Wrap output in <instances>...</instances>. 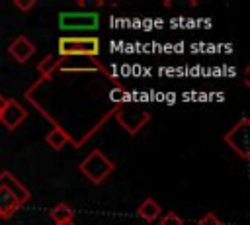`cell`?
<instances>
[{
  "instance_id": "4fadbf2b",
  "label": "cell",
  "mask_w": 250,
  "mask_h": 225,
  "mask_svg": "<svg viewBox=\"0 0 250 225\" xmlns=\"http://www.w3.org/2000/svg\"><path fill=\"white\" fill-rule=\"evenodd\" d=\"M37 70H39L45 78H51L53 70H57V61H55V57H53V55L43 57V59H41V63L37 65Z\"/></svg>"
},
{
  "instance_id": "7a4b0ae2",
  "label": "cell",
  "mask_w": 250,
  "mask_h": 225,
  "mask_svg": "<svg viewBox=\"0 0 250 225\" xmlns=\"http://www.w3.org/2000/svg\"><path fill=\"white\" fill-rule=\"evenodd\" d=\"M59 53L61 57H88L96 59L100 53V39L94 35L88 37H70L64 35L59 39Z\"/></svg>"
},
{
  "instance_id": "8992f818",
  "label": "cell",
  "mask_w": 250,
  "mask_h": 225,
  "mask_svg": "<svg viewBox=\"0 0 250 225\" xmlns=\"http://www.w3.org/2000/svg\"><path fill=\"white\" fill-rule=\"evenodd\" d=\"M25 117H27V110L20 102H16L14 98L4 100V106H2V112H0V123L8 131H14L16 127H20Z\"/></svg>"
},
{
  "instance_id": "8fae6325",
  "label": "cell",
  "mask_w": 250,
  "mask_h": 225,
  "mask_svg": "<svg viewBox=\"0 0 250 225\" xmlns=\"http://www.w3.org/2000/svg\"><path fill=\"white\" fill-rule=\"evenodd\" d=\"M45 141H47V145L53 147L55 151H61V149L66 147V143L70 141V137H68V133H66L62 127L55 125V127L45 135Z\"/></svg>"
},
{
  "instance_id": "5bb4252c",
  "label": "cell",
  "mask_w": 250,
  "mask_h": 225,
  "mask_svg": "<svg viewBox=\"0 0 250 225\" xmlns=\"http://www.w3.org/2000/svg\"><path fill=\"white\" fill-rule=\"evenodd\" d=\"M160 225H184V219L176 213V211H166L162 217H158Z\"/></svg>"
},
{
  "instance_id": "30bf717a",
  "label": "cell",
  "mask_w": 250,
  "mask_h": 225,
  "mask_svg": "<svg viewBox=\"0 0 250 225\" xmlns=\"http://www.w3.org/2000/svg\"><path fill=\"white\" fill-rule=\"evenodd\" d=\"M137 215H139L143 221L152 223V221H156V219L162 215V207H160V203H158L156 200L145 198V200L139 203V207H137Z\"/></svg>"
},
{
  "instance_id": "9a60e30c",
  "label": "cell",
  "mask_w": 250,
  "mask_h": 225,
  "mask_svg": "<svg viewBox=\"0 0 250 225\" xmlns=\"http://www.w3.org/2000/svg\"><path fill=\"white\" fill-rule=\"evenodd\" d=\"M197 225H223V221H221L213 211H207L203 217L197 219Z\"/></svg>"
},
{
  "instance_id": "e0dca14e",
  "label": "cell",
  "mask_w": 250,
  "mask_h": 225,
  "mask_svg": "<svg viewBox=\"0 0 250 225\" xmlns=\"http://www.w3.org/2000/svg\"><path fill=\"white\" fill-rule=\"evenodd\" d=\"M55 225H76V223L70 219V221H61V223H55Z\"/></svg>"
},
{
  "instance_id": "ba28073f",
  "label": "cell",
  "mask_w": 250,
  "mask_h": 225,
  "mask_svg": "<svg viewBox=\"0 0 250 225\" xmlns=\"http://www.w3.org/2000/svg\"><path fill=\"white\" fill-rule=\"evenodd\" d=\"M0 186L2 188H8L16 198H18V202L23 205V203H27L29 202V198H31V194H29V190L10 172V170H2L0 172Z\"/></svg>"
},
{
  "instance_id": "52a82bcc",
  "label": "cell",
  "mask_w": 250,
  "mask_h": 225,
  "mask_svg": "<svg viewBox=\"0 0 250 225\" xmlns=\"http://www.w3.org/2000/svg\"><path fill=\"white\" fill-rule=\"evenodd\" d=\"M8 53L16 63H27L33 55H35V45L25 37V35H18L16 39H12V43L8 45Z\"/></svg>"
},
{
  "instance_id": "6da1fadb",
  "label": "cell",
  "mask_w": 250,
  "mask_h": 225,
  "mask_svg": "<svg viewBox=\"0 0 250 225\" xmlns=\"http://www.w3.org/2000/svg\"><path fill=\"white\" fill-rule=\"evenodd\" d=\"M78 168H80V172L92 182V184H102L113 170H115V162L104 153V151H100V149H94V151H90L86 157H84V160L78 164Z\"/></svg>"
},
{
  "instance_id": "277c9868",
  "label": "cell",
  "mask_w": 250,
  "mask_h": 225,
  "mask_svg": "<svg viewBox=\"0 0 250 225\" xmlns=\"http://www.w3.org/2000/svg\"><path fill=\"white\" fill-rule=\"evenodd\" d=\"M115 119L117 123L129 133V135H137L148 121H150V113L143 108H135V106H121L115 112Z\"/></svg>"
},
{
  "instance_id": "5b68a950",
  "label": "cell",
  "mask_w": 250,
  "mask_h": 225,
  "mask_svg": "<svg viewBox=\"0 0 250 225\" xmlns=\"http://www.w3.org/2000/svg\"><path fill=\"white\" fill-rule=\"evenodd\" d=\"M98 14L90 12H64L59 16L61 29H96L98 27Z\"/></svg>"
},
{
  "instance_id": "ac0fdd59",
  "label": "cell",
  "mask_w": 250,
  "mask_h": 225,
  "mask_svg": "<svg viewBox=\"0 0 250 225\" xmlns=\"http://www.w3.org/2000/svg\"><path fill=\"white\" fill-rule=\"evenodd\" d=\"M4 100H6V98H4V96H2V94H0V106H2V104H4Z\"/></svg>"
},
{
  "instance_id": "9c48e42d",
  "label": "cell",
  "mask_w": 250,
  "mask_h": 225,
  "mask_svg": "<svg viewBox=\"0 0 250 225\" xmlns=\"http://www.w3.org/2000/svg\"><path fill=\"white\" fill-rule=\"evenodd\" d=\"M21 207L18 198L8 190L0 186V217L2 219H12V215Z\"/></svg>"
},
{
  "instance_id": "3957f363",
  "label": "cell",
  "mask_w": 250,
  "mask_h": 225,
  "mask_svg": "<svg viewBox=\"0 0 250 225\" xmlns=\"http://www.w3.org/2000/svg\"><path fill=\"white\" fill-rule=\"evenodd\" d=\"M248 129H250V119L248 117H240L223 137V141L242 160H248V155H250V149H248Z\"/></svg>"
},
{
  "instance_id": "7c38bea8",
  "label": "cell",
  "mask_w": 250,
  "mask_h": 225,
  "mask_svg": "<svg viewBox=\"0 0 250 225\" xmlns=\"http://www.w3.org/2000/svg\"><path fill=\"white\" fill-rule=\"evenodd\" d=\"M49 217H51L55 223H61V221H70V219L74 217V207H72L70 203H64V202L55 203V205L51 207V211H49Z\"/></svg>"
},
{
  "instance_id": "2e32d148",
  "label": "cell",
  "mask_w": 250,
  "mask_h": 225,
  "mask_svg": "<svg viewBox=\"0 0 250 225\" xmlns=\"http://www.w3.org/2000/svg\"><path fill=\"white\" fill-rule=\"evenodd\" d=\"M37 6V2L35 0H14V8H18L20 12H29L31 8H35Z\"/></svg>"
}]
</instances>
